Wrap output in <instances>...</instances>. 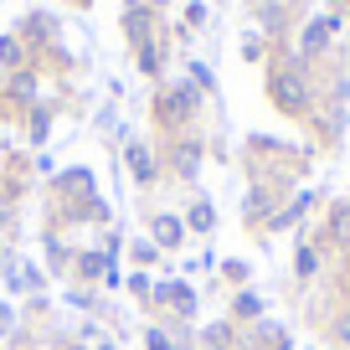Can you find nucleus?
<instances>
[{"label":"nucleus","mask_w":350,"mask_h":350,"mask_svg":"<svg viewBox=\"0 0 350 350\" xmlns=\"http://www.w3.org/2000/svg\"><path fill=\"white\" fill-rule=\"evenodd\" d=\"M52 201L62 206L67 221H109V201L98 196V186H93V175L83 170V165H72V170L52 175Z\"/></svg>","instance_id":"1"},{"label":"nucleus","mask_w":350,"mask_h":350,"mask_svg":"<svg viewBox=\"0 0 350 350\" xmlns=\"http://www.w3.org/2000/svg\"><path fill=\"white\" fill-rule=\"evenodd\" d=\"M201 113V93L180 77V83H160L154 88V98H150V124L154 129H165L175 139V134H186L191 124H196Z\"/></svg>","instance_id":"2"},{"label":"nucleus","mask_w":350,"mask_h":350,"mask_svg":"<svg viewBox=\"0 0 350 350\" xmlns=\"http://www.w3.org/2000/svg\"><path fill=\"white\" fill-rule=\"evenodd\" d=\"M268 98H273L284 113H304V109H309V88H304V72H299L294 62H284V67L273 62V77H268Z\"/></svg>","instance_id":"3"},{"label":"nucleus","mask_w":350,"mask_h":350,"mask_svg":"<svg viewBox=\"0 0 350 350\" xmlns=\"http://www.w3.org/2000/svg\"><path fill=\"white\" fill-rule=\"evenodd\" d=\"M16 36L26 42V52H52V46H62V21H57L52 11H26L21 21H16Z\"/></svg>","instance_id":"4"},{"label":"nucleus","mask_w":350,"mask_h":350,"mask_svg":"<svg viewBox=\"0 0 350 350\" xmlns=\"http://www.w3.org/2000/svg\"><path fill=\"white\" fill-rule=\"evenodd\" d=\"M119 31H124V42L139 52V46L160 42V11H154V5H144V0H129V5H124V16H119Z\"/></svg>","instance_id":"5"},{"label":"nucleus","mask_w":350,"mask_h":350,"mask_svg":"<svg viewBox=\"0 0 350 350\" xmlns=\"http://www.w3.org/2000/svg\"><path fill=\"white\" fill-rule=\"evenodd\" d=\"M201 160H206V150H201L196 134H175L170 150H165V170L180 175V180H196V175H201Z\"/></svg>","instance_id":"6"},{"label":"nucleus","mask_w":350,"mask_h":350,"mask_svg":"<svg viewBox=\"0 0 350 350\" xmlns=\"http://www.w3.org/2000/svg\"><path fill=\"white\" fill-rule=\"evenodd\" d=\"M124 170L139 191H150L160 180V154L150 150V139H124Z\"/></svg>","instance_id":"7"},{"label":"nucleus","mask_w":350,"mask_h":350,"mask_svg":"<svg viewBox=\"0 0 350 350\" xmlns=\"http://www.w3.org/2000/svg\"><path fill=\"white\" fill-rule=\"evenodd\" d=\"M144 237H150L160 252H180L191 232H186V221L175 217V211H150V217H144Z\"/></svg>","instance_id":"8"},{"label":"nucleus","mask_w":350,"mask_h":350,"mask_svg":"<svg viewBox=\"0 0 350 350\" xmlns=\"http://www.w3.org/2000/svg\"><path fill=\"white\" fill-rule=\"evenodd\" d=\"M113 268H119V258H113L109 247H77L72 252V284H98V278H109Z\"/></svg>","instance_id":"9"},{"label":"nucleus","mask_w":350,"mask_h":350,"mask_svg":"<svg viewBox=\"0 0 350 350\" xmlns=\"http://www.w3.org/2000/svg\"><path fill=\"white\" fill-rule=\"evenodd\" d=\"M36 103H42V72L36 67H21V72L5 77V109L11 113H26Z\"/></svg>","instance_id":"10"},{"label":"nucleus","mask_w":350,"mask_h":350,"mask_svg":"<svg viewBox=\"0 0 350 350\" xmlns=\"http://www.w3.org/2000/svg\"><path fill=\"white\" fill-rule=\"evenodd\" d=\"M21 134H26V144H31V150H42L46 139H52V103H36V109H26L21 113Z\"/></svg>","instance_id":"11"},{"label":"nucleus","mask_w":350,"mask_h":350,"mask_svg":"<svg viewBox=\"0 0 350 350\" xmlns=\"http://www.w3.org/2000/svg\"><path fill=\"white\" fill-rule=\"evenodd\" d=\"M180 221H186V232H196V237H211V232H217V206H211L206 196H196Z\"/></svg>","instance_id":"12"},{"label":"nucleus","mask_w":350,"mask_h":350,"mask_svg":"<svg viewBox=\"0 0 350 350\" xmlns=\"http://www.w3.org/2000/svg\"><path fill=\"white\" fill-rule=\"evenodd\" d=\"M21 67H31V52H26V42L16 31H5L0 36V72L11 77V72H21Z\"/></svg>","instance_id":"13"},{"label":"nucleus","mask_w":350,"mask_h":350,"mask_svg":"<svg viewBox=\"0 0 350 350\" xmlns=\"http://www.w3.org/2000/svg\"><path fill=\"white\" fill-rule=\"evenodd\" d=\"M134 62H139L144 77H154V83H160V77H165V62H170V52H165V36H160V42H150V46H139V52H134Z\"/></svg>","instance_id":"14"},{"label":"nucleus","mask_w":350,"mask_h":350,"mask_svg":"<svg viewBox=\"0 0 350 350\" xmlns=\"http://www.w3.org/2000/svg\"><path fill=\"white\" fill-rule=\"evenodd\" d=\"M335 31H340V16H319V21L304 26V42H299V46H304V52H325V42Z\"/></svg>","instance_id":"15"},{"label":"nucleus","mask_w":350,"mask_h":350,"mask_svg":"<svg viewBox=\"0 0 350 350\" xmlns=\"http://www.w3.org/2000/svg\"><path fill=\"white\" fill-rule=\"evenodd\" d=\"M46 273L72 278V252H67V242L57 237V232H46Z\"/></svg>","instance_id":"16"},{"label":"nucleus","mask_w":350,"mask_h":350,"mask_svg":"<svg viewBox=\"0 0 350 350\" xmlns=\"http://www.w3.org/2000/svg\"><path fill=\"white\" fill-rule=\"evenodd\" d=\"M165 309H175L180 319H196V309H201V294L186 284V278H180V284H170V304H165Z\"/></svg>","instance_id":"17"},{"label":"nucleus","mask_w":350,"mask_h":350,"mask_svg":"<svg viewBox=\"0 0 350 350\" xmlns=\"http://www.w3.org/2000/svg\"><path fill=\"white\" fill-rule=\"evenodd\" d=\"M232 340H237V325H232V319L201 329V350H232Z\"/></svg>","instance_id":"18"},{"label":"nucleus","mask_w":350,"mask_h":350,"mask_svg":"<svg viewBox=\"0 0 350 350\" xmlns=\"http://www.w3.org/2000/svg\"><path fill=\"white\" fill-rule=\"evenodd\" d=\"M232 319H262V299L252 294V288H242V294H232Z\"/></svg>","instance_id":"19"},{"label":"nucleus","mask_w":350,"mask_h":350,"mask_svg":"<svg viewBox=\"0 0 350 350\" xmlns=\"http://www.w3.org/2000/svg\"><path fill=\"white\" fill-rule=\"evenodd\" d=\"M186 83H191V88H196L201 98H206L211 88H217V72H211V67H206V62H196V57H191V62H186Z\"/></svg>","instance_id":"20"},{"label":"nucleus","mask_w":350,"mask_h":350,"mask_svg":"<svg viewBox=\"0 0 350 350\" xmlns=\"http://www.w3.org/2000/svg\"><path fill=\"white\" fill-rule=\"evenodd\" d=\"M129 258H134V262H139V273H150V268H154V262H160V258H165V252H160V247H154V242H150V237H134V242H129Z\"/></svg>","instance_id":"21"},{"label":"nucleus","mask_w":350,"mask_h":350,"mask_svg":"<svg viewBox=\"0 0 350 350\" xmlns=\"http://www.w3.org/2000/svg\"><path fill=\"white\" fill-rule=\"evenodd\" d=\"M42 288H46V268L31 262V258H21V294H42Z\"/></svg>","instance_id":"22"},{"label":"nucleus","mask_w":350,"mask_h":350,"mask_svg":"<svg viewBox=\"0 0 350 350\" xmlns=\"http://www.w3.org/2000/svg\"><path fill=\"white\" fill-rule=\"evenodd\" d=\"M67 304H72V309H83V314H109V304H98V299H93V294H88V288H67Z\"/></svg>","instance_id":"23"},{"label":"nucleus","mask_w":350,"mask_h":350,"mask_svg":"<svg viewBox=\"0 0 350 350\" xmlns=\"http://www.w3.org/2000/svg\"><path fill=\"white\" fill-rule=\"evenodd\" d=\"M329 237H335L340 247H350V206H335V211H329Z\"/></svg>","instance_id":"24"},{"label":"nucleus","mask_w":350,"mask_h":350,"mask_svg":"<svg viewBox=\"0 0 350 350\" xmlns=\"http://www.w3.org/2000/svg\"><path fill=\"white\" fill-rule=\"evenodd\" d=\"M211 21V5L206 0H186V31H201Z\"/></svg>","instance_id":"25"},{"label":"nucleus","mask_w":350,"mask_h":350,"mask_svg":"<svg viewBox=\"0 0 350 350\" xmlns=\"http://www.w3.org/2000/svg\"><path fill=\"white\" fill-rule=\"evenodd\" d=\"M124 288H129V294L139 299V304H150V288H154V278H150V273H129V278H124Z\"/></svg>","instance_id":"26"},{"label":"nucleus","mask_w":350,"mask_h":350,"mask_svg":"<svg viewBox=\"0 0 350 350\" xmlns=\"http://www.w3.org/2000/svg\"><path fill=\"white\" fill-rule=\"evenodd\" d=\"M144 350H180V345H175V340H170V329L150 325V329H144Z\"/></svg>","instance_id":"27"},{"label":"nucleus","mask_w":350,"mask_h":350,"mask_svg":"<svg viewBox=\"0 0 350 350\" xmlns=\"http://www.w3.org/2000/svg\"><path fill=\"white\" fill-rule=\"evenodd\" d=\"M314 268H319L314 247H299V252H294V273H299V278H314Z\"/></svg>","instance_id":"28"},{"label":"nucleus","mask_w":350,"mask_h":350,"mask_svg":"<svg viewBox=\"0 0 350 350\" xmlns=\"http://www.w3.org/2000/svg\"><path fill=\"white\" fill-rule=\"evenodd\" d=\"M221 273L232 278V284H247V262H237V258H227L221 262Z\"/></svg>","instance_id":"29"},{"label":"nucleus","mask_w":350,"mask_h":350,"mask_svg":"<svg viewBox=\"0 0 350 350\" xmlns=\"http://www.w3.org/2000/svg\"><path fill=\"white\" fill-rule=\"evenodd\" d=\"M242 57H247V62H258V57H262V36H258V31L242 42Z\"/></svg>","instance_id":"30"},{"label":"nucleus","mask_w":350,"mask_h":350,"mask_svg":"<svg viewBox=\"0 0 350 350\" xmlns=\"http://www.w3.org/2000/svg\"><path fill=\"white\" fill-rule=\"evenodd\" d=\"M335 340H340V345H345V350H350V309H345V314H340V319H335Z\"/></svg>","instance_id":"31"},{"label":"nucleus","mask_w":350,"mask_h":350,"mask_svg":"<svg viewBox=\"0 0 350 350\" xmlns=\"http://www.w3.org/2000/svg\"><path fill=\"white\" fill-rule=\"evenodd\" d=\"M11 329H16V309H11V304H0V340L11 335Z\"/></svg>","instance_id":"32"},{"label":"nucleus","mask_w":350,"mask_h":350,"mask_svg":"<svg viewBox=\"0 0 350 350\" xmlns=\"http://www.w3.org/2000/svg\"><path fill=\"white\" fill-rule=\"evenodd\" d=\"M93 350H119V345H113V340H98V345H93Z\"/></svg>","instance_id":"33"},{"label":"nucleus","mask_w":350,"mask_h":350,"mask_svg":"<svg viewBox=\"0 0 350 350\" xmlns=\"http://www.w3.org/2000/svg\"><path fill=\"white\" fill-rule=\"evenodd\" d=\"M62 350H93V345H83V340H72V345H62Z\"/></svg>","instance_id":"34"}]
</instances>
